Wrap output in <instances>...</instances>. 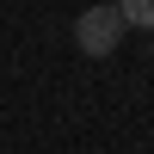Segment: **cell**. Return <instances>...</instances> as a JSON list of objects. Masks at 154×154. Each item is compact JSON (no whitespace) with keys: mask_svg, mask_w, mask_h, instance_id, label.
<instances>
[{"mask_svg":"<svg viewBox=\"0 0 154 154\" xmlns=\"http://www.w3.org/2000/svg\"><path fill=\"white\" fill-rule=\"evenodd\" d=\"M117 43H123V19H117V6H111V0L74 12V49H80V56H111Z\"/></svg>","mask_w":154,"mask_h":154,"instance_id":"6da1fadb","label":"cell"},{"mask_svg":"<svg viewBox=\"0 0 154 154\" xmlns=\"http://www.w3.org/2000/svg\"><path fill=\"white\" fill-rule=\"evenodd\" d=\"M123 19V31H154V0H111Z\"/></svg>","mask_w":154,"mask_h":154,"instance_id":"7a4b0ae2","label":"cell"}]
</instances>
